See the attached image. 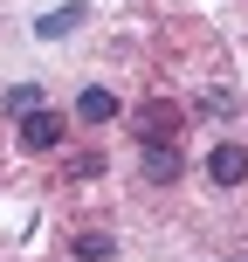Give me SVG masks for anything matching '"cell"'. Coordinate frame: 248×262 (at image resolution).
<instances>
[{"instance_id": "obj_1", "label": "cell", "mask_w": 248, "mask_h": 262, "mask_svg": "<svg viewBox=\"0 0 248 262\" xmlns=\"http://www.w3.org/2000/svg\"><path fill=\"white\" fill-rule=\"evenodd\" d=\"M62 145V118L55 111H28L21 118V152H55Z\"/></svg>"}, {"instance_id": "obj_2", "label": "cell", "mask_w": 248, "mask_h": 262, "mask_svg": "<svg viewBox=\"0 0 248 262\" xmlns=\"http://www.w3.org/2000/svg\"><path fill=\"white\" fill-rule=\"evenodd\" d=\"M207 180L214 186H241L248 180V152H241V145H214V152H207Z\"/></svg>"}, {"instance_id": "obj_3", "label": "cell", "mask_w": 248, "mask_h": 262, "mask_svg": "<svg viewBox=\"0 0 248 262\" xmlns=\"http://www.w3.org/2000/svg\"><path fill=\"white\" fill-rule=\"evenodd\" d=\"M172 131H179V104H145L138 111V138L145 145H172Z\"/></svg>"}, {"instance_id": "obj_4", "label": "cell", "mask_w": 248, "mask_h": 262, "mask_svg": "<svg viewBox=\"0 0 248 262\" xmlns=\"http://www.w3.org/2000/svg\"><path fill=\"white\" fill-rule=\"evenodd\" d=\"M138 166H145V180H152V186L179 180V152H172V145H145V152H138Z\"/></svg>"}, {"instance_id": "obj_5", "label": "cell", "mask_w": 248, "mask_h": 262, "mask_svg": "<svg viewBox=\"0 0 248 262\" xmlns=\"http://www.w3.org/2000/svg\"><path fill=\"white\" fill-rule=\"evenodd\" d=\"M83 14H90V7H83V0H69V7H55V14H41V21H35V35H41V41H62L69 28L83 21Z\"/></svg>"}, {"instance_id": "obj_6", "label": "cell", "mask_w": 248, "mask_h": 262, "mask_svg": "<svg viewBox=\"0 0 248 262\" xmlns=\"http://www.w3.org/2000/svg\"><path fill=\"white\" fill-rule=\"evenodd\" d=\"M76 118L83 124H110V118H118V97H110V90H83L76 97Z\"/></svg>"}, {"instance_id": "obj_7", "label": "cell", "mask_w": 248, "mask_h": 262, "mask_svg": "<svg viewBox=\"0 0 248 262\" xmlns=\"http://www.w3.org/2000/svg\"><path fill=\"white\" fill-rule=\"evenodd\" d=\"M0 104H7L14 118H28V111H41V83H14V90L0 97Z\"/></svg>"}, {"instance_id": "obj_8", "label": "cell", "mask_w": 248, "mask_h": 262, "mask_svg": "<svg viewBox=\"0 0 248 262\" xmlns=\"http://www.w3.org/2000/svg\"><path fill=\"white\" fill-rule=\"evenodd\" d=\"M110 249H118V242H110V235H76V255H83V262H104Z\"/></svg>"}, {"instance_id": "obj_9", "label": "cell", "mask_w": 248, "mask_h": 262, "mask_svg": "<svg viewBox=\"0 0 248 262\" xmlns=\"http://www.w3.org/2000/svg\"><path fill=\"white\" fill-rule=\"evenodd\" d=\"M200 111H214V118H228V111H235V97H228V90H207V97H200Z\"/></svg>"}]
</instances>
